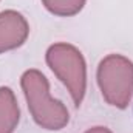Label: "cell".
I'll return each mask as SVG.
<instances>
[{
	"mask_svg": "<svg viewBox=\"0 0 133 133\" xmlns=\"http://www.w3.org/2000/svg\"><path fill=\"white\" fill-rule=\"evenodd\" d=\"M20 85L37 125L46 130H61L68 124L70 115L66 107L59 99H53L50 96L48 79L39 70L25 71L20 79Z\"/></svg>",
	"mask_w": 133,
	"mask_h": 133,
	"instance_id": "1",
	"label": "cell"
},
{
	"mask_svg": "<svg viewBox=\"0 0 133 133\" xmlns=\"http://www.w3.org/2000/svg\"><path fill=\"white\" fill-rule=\"evenodd\" d=\"M46 64L68 88L74 105L79 107L87 90V65L82 53L70 43H54L46 51Z\"/></svg>",
	"mask_w": 133,
	"mask_h": 133,
	"instance_id": "2",
	"label": "cell"
},
{
	"mask_svg": "<svg viewBox=\"0 0 133 133\" xmlns=\"http://www.w3.org/2000/svg\"><path fill=\"white\" fill-rule=\"evenodd\" d=\"M102 98L116 108H125L133 96V62L121 54H108L98 66Z\"/></svg>",
	"mask_w": 133,
	"mask_h": 133,
	"instance_id": "3",
	"label": "cell"
},
{
	"mask_svg": "<svg viewBox=\"0 0 133 133\" xmlns=\"http://www.w3.org/2000/svg\"><path fill=\"white\" fill-rule=\"evenodd\" d=\"M28 34V22L20 12L14 9L0 12V53L22 46Z\"/></svg>",
	"mask_w": 133,
	"mask_h": 133,
	"instance_id": "4",
	"label": "cell"
},
{
	"mask_svg": "<svg viewBox=\"0 0 133 133\" xmlns=\"http://www.w3.org/2000/svg\"><path fill=\"white\" fill-rule=\"evenodd\" d=\"M20 119V110L9 87H0V133H14Z\"/></svg>",
	"mask_w": 133,
	"mask_h": 133,
	"instance_id": "5",
	"label": "cell"
},
{
	"mask_svg": "<svg viewBox=\"0 0 133 133\" xmlns=\"http://www.w3.org/2000/svg\"><path fill=\"white\" fill-rule=\"evenodd\" d=\"M42 3L51 14L61 17H70L77 14L84 8L85 0H42Z\"/></svg>",
	"mask_w": 133,
	"mask_h": 133,
	"instance_id": "6",
	"label": "cell"
},
{
	"mask_svg": "<svg viewBox=\"0 0 133 133\" xmlns=\"http://www.w3.org/2000/svg\"><path fill=\"white\" fill-rule=\"evenodd\" d=\"M85 133H111L107 127H93L90 130H87Z\"/></svg>",
	"mask_w": 133,
	"mask_h": 133,
	"instance_id": "7",
	"label": "cell"
}]
</instances>
